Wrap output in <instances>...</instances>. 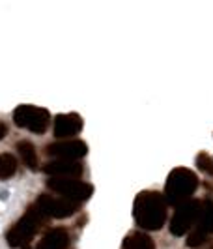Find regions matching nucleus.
Masks as SVG:
<instances>
[{"label": "nucleus", "instance_id": "4", "mask_svg": "<svg viewBox=\"0 0 213 249\" xmlns=\"http://www.w3.org/2000/svg\"><path fill=\"white\" fill-rule=\"evenodd\" d=\"M13 122L28 129L32 133H43L50 122V114L47 109H41V107H34V105H19L15 111H13Z\"/></svg>", "mask_w": 213, "mask_h": 249}, {"label": "nucleus", "instance_id": "17", "mask_svg": "<svg viewBox=\"0 0 213 249\" xmlns=\"http://www.w3.org/2000/svg\"><path fill=\"white\" fill-rule=\"evenodd\" d=\"M6 133H8V125L4 124V122H0V141L6 137Z\"/></svg>", "mask_w": 213, "mask_h": 249}, {"label": "nucleus", "instance_id": "8", "mask_svg": "<svg viewBox=\"0 0 213 249\" xmlns=\"http://www.w3.org/2000/svg\"><path fill=\"white\" fill-rule=\"evenodd\" d=\"M213 232V200L206 199L202 200V212L198 221L195 225V229L191 231L187 238L189 248H198L202 244H206Z\"/></svg>", "mask_w": 213, "mask_h": 249}, {"label": "nucleus", "instance_id": "6", "mask_svg": "<svg viewBox=\"0 0 213 249\" xmlns=\"http://www.w3.org/2000/svg\"><path fill=\"white\" fill-rule=\"evenodd\" d=\"M47 187L50 191L62 195L64 199H69L73 202H82L92 197L94 193V186L86 184L82 180H77V178H49L47 180Z\"/></svg>", "mask_w": 213, "mask_h": 249}, {"label": "nucleus", "instance_id": "5", "mask_svg": "<svg viewBox=\"0 0 213 249\" xmlns=\"http://www.w3.org/2000/svg\"><path fill=\"white\" fill-rule=\"evenodd\" d=\"M202 212V200L191 199L180 206H176V212L170 219V232L174 236H183L187 234L191 229H195V225L198 221Z\"/></svg>", "mask_w": 213, "mask_h": 249}, {"label": "nucleus", "instance_id": "16", "mask_svg": "<svg viewBox=\"0 0 213 249\" xmlns=\"http://www.w3.org/2000/svg\"><path fill=\"white\" fill-rule=\"evenodd\" d=\"M197 167L200 169L202 173H206V175H213V160L206 152H200L197 156Z\"/></svg>", "mask_w": 213, "mask_h": 249}, {"label": "nucleus", "instance_id": "12", "mask_svg": "<svg viewBox=\"0 0 213 249\" xmlns=\"http://www.w3.org/2000/svg\"><path fill=\"white\" fill-rule=\"evenodd\" d=\"M69 240H71V238H69L67 229H64V227L49 229V231L41 236L36 249H67L69 248Z\"/></svg>", "mask_w": 213, "mask_h": 249}, {"label": "nucleus", "instance_id": "15", "mask_svg": "<svg viewBox=\"0 0 213 249\" xmlns=\"http://www.w3.org/2000/svg\"><path fill=\"white\" fill-rule=\"evenodd\" d=\"M17 171V160L12 154H0V180L12 178Z\"/></svg>", "mask_w": 213, "mask_h": 249}, {"label": "nucleus", "instance_id": "11", "mask_svg": "<svg viewBox=\"0 0 213 249\" xmlns=\"http://www.w3.org/2000/svg\"><path fill=\"white\" fill-rule=\"evenodd\" d=\"M43 173L54 176V178H79L84 173L82 163L79 161H64V160H52L43 167Z\"/></svg>", "mask_w": 213, "mask_h": 249}, {"label": "nucleus", "instance_id": "9", "mask_svg": "<svg viewBox=\"0 0 213 249\" xmlns=\"http://www.w3.org/2000/svg\"><path fill=\"white\" fill-rule=\"evenodd\" d=\"M88 152L86 142L82 141H56V142H50L45 148V154L50 158H56V160H64V161H79L81 158H84Z\"/></svg>", "mask_w": 213, "mask_h": 249}, {"label": "nucleus", "instance_id": "18", "mask_svg": "<svg viewBox=\"0 0 213 249\" xmlns=\"http://www.w3.org/2000/svg\"><path fill=\"white\" fill-rule=\"evenodd\" d=\"M210 249H213V246H210Z\"/></svg>", "mask_w": 213, "mask_h": 249}, {"label": "nucleus", "instance_id": "1", "mask_svg": "<svg viewBox=\"0 0 213 249\" xmlns=\"http://www.w3.org/2000/svg\"><path fill=\"white\" fill-rule=\"evenodd\" d=\"M168 202L159 191H142L138 193L133 204V217L140 229L159 231L166 221Z\"/></svg>", "mask_w": 213, "mask_h": 249}, {"label": "nucleus", "instance_id": "13", "mask_svg": "<svg viewBox=\"0 0 213 249\" xmlns=\"http://www.w3.org/2000/svg\"><path fill=\"white\" fill-rule=\"evenodd\" d=\"M122 249H155V244L146 232L135 231V232H129L126 236Z\"/></svg>", "mask_w": 213, "mask_h": 249}, {"label": "nucleus", "instance_id": "10", "mask_svg": "<svg viewBox=\"0 0 213 249\" xmlns=\"http://www.w3.org/2000/svg\"><path fill=\"white\" fill-rule=\"evenodd\" d=\"M54 137L66 139L77 135L82 129V118L77 112H67V114H58L54 118Z\"/></svg>", "mask_w": 213, "mask_h": 249}, {"label": "nucleus", "instance_id": "2", "mask_svg": "<svg viewBox=\"0 0 213 249\" xmlns=\"http://www.w3.org/2000/svg\"><path fill=\"white\" fill-rule=\"evenodd\" d=\"M197 187H198V176L191 169L178 167L168 175L164 186V199L172 206H180L191 200V195L197 191Z\"/></svg>", "mask_w": 213, "mask_h": 249}, {"label": "nucleus", "instance_id": "7", "mask_svg": "<svg viewBox=\"0 0 213 249\" xmlns=\"http://www.w3.org/2000/svg\"><path fill=\"white\" fill-rule=\"evenodd\" d=\"M34 206L38 208V212L41 215H45L47 219L49 217H56V219H62V217H69L79 210V202H73L69 199H56V197H50V195H39Z\"/></svg>", "mask_w": 213, "mask_h": 249}, {"label": "nucleus", "instance_id": "14", "mask_svg": "<svg viewBox=\"0 0 213 249\" xmlns=\"http://www.w3.org/2000/svg\"><path fill=\"white\" fill-rule=\"evenodd\" d=\"M17 152H19V156H21L23 163H25L30 171H38L39 169L38 152H36L34 144H32L30 141H19V142H17Z\"/></svg>", "mask_w": 213, "mask_h": 249}, {"label": "nucleus", "instance_id": "3", "mask_svg": "<svg viewBox=\"0 0 213 249\" xmlns=\"http://www.w3.org/2000/svg\"><path fill=\"white\" fill-rule=\"evenodd\" d=\"M45 219H47V217L41 215L34 204H30L28 210L25 212V215L8 231V244H10L12 248L26 249L30 246L32 238L36 236L39 232V229L43 227Z\"/></svg>", "mask_w": 213, "mask_h": 249}]
</instances>
